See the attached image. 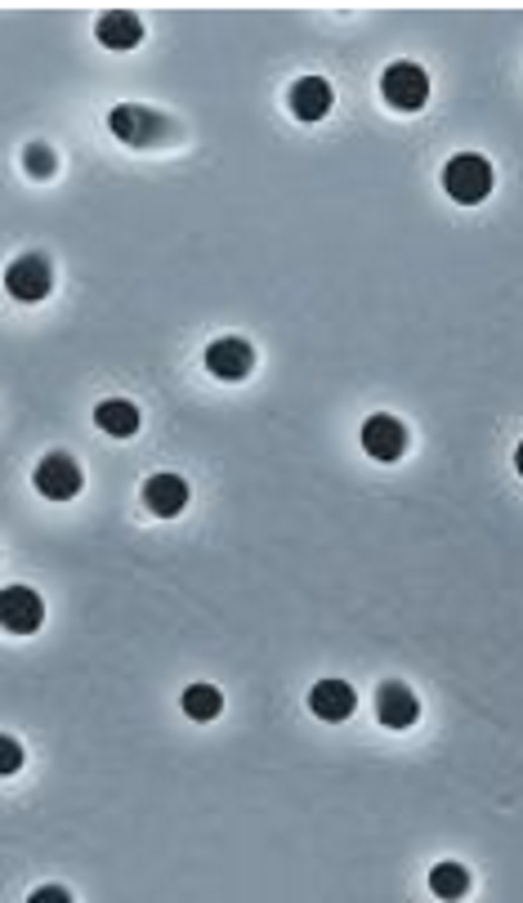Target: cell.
Returning <instances> with one entry per match:
<instances>
[{"mask_svg":"<svg viewBox=\"0 0 523 903\" xmlns=\"http://www.w3.org/2000/svg\"><path fill=\"white\" fill-rule=\"evenodd\" d=\"M6 286L14 300H23V305H37V300L50 295V264L46 255H19L6 273Z\"/></svg>","mask_w":523,"mask_h":903,"instance_id":"8992f818","label":"cell"},{"mask_svg":"<svg viewBox=\"0 0 523 903\" xmlns=\"http://www.w3.org/2000/svg\"><path fill=\"white\" fill-rule=\"evenodd\" d=\"M443 188L452 202L461 206H474L492 193V166L478 157V153H456L447 166H443Z\"/></svg>","mask_w":523,"mask_h":903,"instance_id":"6da1fadb","label":"cell"},{"mask_svg":"<svg viewBox=\"0 0 523 903\" xmlns=\"http://www.w3.org/2000/svg\"><path fill=\"white\" fill-rule=\"evenodd\" d=\"M32 483H37V488H41V497H50V501H72V497L81 492L86 474H81L77 457H68V452H50V457L37 465Z\"/></svg>","mask_w":523,"mask_h":903,"instance_id":"5b68a950","label":"cell"},{"mask_svg":"<svg viewBox=\"0 0 523 903\" xmlns=\"http://www.w3.org/2000/svg\"><path fill=\"white\" fill-rule=\"evenodd\" d=\"M354 689L345 685V680H323V685H314V694H309V707H314V716L318 720H327V725H336V720H349L354 716Z\"/></svg>","mask_w":523,"mask_h":903,"instance_id":"7c38bea8","label":"cell"},{"mask_svg":"<svg viewBox=\"0 0 523 903\" xmlns=\"http://www.w3.org/2000/svg\"><path fill=\"white\" fill-rule=\"evenodd\" d=\"M381 95L398 112H421L425 99H430V77L416 63H389L385 77H381Z\"/></svg>","mask_w":523,"mask_h":903,"instance_id":"3957f363","label":"cell"},{"mask_svg":"<svg viewBox=\"0 0 523 903\" xmlns=\"http://www.w3.org/2000/svg\"><path fill=\"white\" fill-rule=\"evenodd\" d=\"M95 37H99V46H108V50H135V46L144 41V23H139L130 10H108V14L99 19Z\"/></svg>","mask_w":523,"mask_h":903,"instance_id":"4fadbf2b","label":"cell"},{"mask_svg":"<svg viewBox=\"0 0 523 903\" xmlns=\"http://www.w3.org/2000/svg\"><path fill=\"white\" fill-rule=\"evenodd\" d=\"M108 130H112L121 144H130V148H148V144H161V139H166L170 121H166L161 112H148L144 104H121V108H112Z\"/></svg>","mask_w":523,"mask_h":903,"instance_id":"7a4b0ae2","label":"cell"},{"mask_svg":"<svg viewBox=\"0 0 523 903\" xmlns=\"http://www.w3.org/2000/svg\"><path fill=\"white\" fill-rule=\"evenodd\" d=\"M68 899H72V894H68V890H59V885H46V890H37V894H32V903H68Z\"/></svg>","mask_w":523,"mask_h":903,"instance_id":"d6986e66","label":"cell"},{"mask_svg":"<svg viewBox=\"0 0 523 903\" xmlns=\"http://www.w3.org/2000/svg\"><path fill=\"white\" fill-rule=\"evenodd\" d=\"M144 501H148V510H152L157 519H175V514L188 506V483H184L179 474H152V479L144 483Z\"/></svg>","mask_w":523,"mask_h":903,"instance_id":"30bf717a","label":"cell"},{"mask_svg":"<svg viewBox=\"0 0 523 903\" xmlns=\"http://www.w3.org/2000/svg\"><path fill=\"white\" fill-rule=\"evenodd\" d=\"M416 716H421V703L403 680H389L376 689V720L385 729H407V725H416Z\"/></svg>","mask_w":523,"mask_h":903,"instance_id":"ba28073f","label":"cell"},{"mask_svg":"<svg viewBox=\"0 0 523 903\" xmlns=\"http://www.w3.org/2000/svg\"><path fill=\"white\" fill-rule=\"evenodd\" d=\"M19 769H23V747H19V738L0 734V778H10V774H19Z\"/></svg>","mask_w":523,"mask_h":903,"instance_id":"ac0fdd59","label":"cell"},{"mask_svg":"<svg viewBox=\"0 0 523 903\" xmlns=\"http://www.w3.org/2000/svg\"><path fill=\"white\" fill-rule=\"evenodd\" d=\"M332 104H336V95H332V86L323 77H300L292 86V112L300 121H323L332 112Z\"/></svg>","mask_w":523,"mask_h":903,"instance_id":"8fae6325","label":"cell"},{"mask_svg":"<svg viewBox=\"0 0 523 903\" xmlns=\"http://www.w3.org/2000/svg\"><path fill=\"white\" fill-rule=\"evenodd\" d=\"M206 367H210V376H219V381H241V376L255 367V350H250L241 336H224V341L206 345Z\"/></svg>","mask_w":523,"mask_h":903,"instance_id":"52a82bcc","label":"cell"},{"mask_svg":"<svg viewBox=\"0 0 523 903\" xmlns=\"http://www.w3.org/2000/svg\"><path fill=\"white\" fill-rule=\"evenodd\" d=\"M23 166H28L32 179H50V175H55V153H50L46 144H32L28 157H23Z\"/></svg>","mask_w":523,"mask_h":903,"instance_id":"e0dca14e","label":"cell"},{"mask_svg":"<svg viewBox=\"0 0 523 903\" xmlns=\"http://www.w3.org/2000/svg\"><path fill=\"white\" fill-rule=\"evenodd\" d=\"M430 890H434L438 899H461V894L470 890V872H465L461 863H434V872H430Z\"/></svg>","mask_w":523,"mask_h":903,"instance_id":"2e32d148","label":"cell"},{"mask_svg":"<svg viewBox=\"0 0 523 903\" xmlns=\"http://www.w3.org/2000/svg\"><path fill=\"white\" fill-rule=\"evenodd\" d=\"M95 421H99V430L112 434V439H135V434H139V408H135L130 399H108V403H99V408H95Z\"/></svg>","mask_w":523,"mask_h":903,"instance_id":"5bb4252c","label":"cell"},{"mask_svg":"<svg viewBox=\"0 0 523 903\" xmlns=\"http://www.w3.org/2000/svg\"><path fill=\"white\" fill-rule=\"evenodd\" d=\"M363 448L376 457V461H398L403 452H407V430H403V421L398 416H367V425H363Z\"/></svg>","mask_w":523,"mask_h":903,"instance_id":"9c48e42d","label":"cell"},{"mask_svg":"<svg viewBox=\"0 0 523 903\" xmlns=\"http://www.w3.org/2000/svg\"><path fill=\"white\" fill-rule=\"evenodd\" d=\"M219 711H224V698H219L215 685H188V689H184V716H188V720L206 725V720H215Z\"/></svg>","mask_w":523,"mask_h":903,"instance_id":"9a60e30c","label":"cell"},{"mask_svg":"<svg viewBox=\"0 0 523 903\" xmlns=\"http://www.w3.org/2000/svg\"><path fill=\"white\" fill-rule=\"evenodd\" d=\"M46 622V605L41 595L28 586H6L0 590V627L14 631V636H32Z\"/></svg>","mask_w":523,"mask_h":903,"instance_id":"277c9868","label":"cell"}]
</instances>
